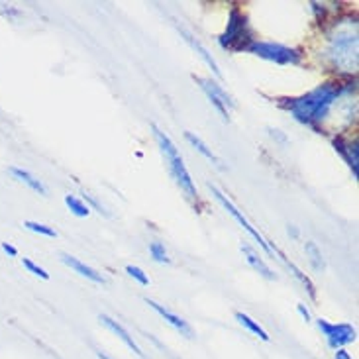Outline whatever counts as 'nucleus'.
Segmentation results:
<instances>
[{
	"mask_svg": "<svg viewBox=\"0 0 359 359\" xmlns=\"http://www.w3.org/2000/svg\"><path fill=\"white\" fill-rule=\"evenodd\" d=\"M351 93H355V81L353 83L328 81L302 97L287 98L283 102V108H287L294 116V120H299L301 124L320 130V124L328 118L334 104H338V100L348 97Z\"/></svg>",
	"mask_w": 359,
	"mask_h": 359,
	"instance_id": "nucleus-1",
	"label": "nucleus"
},
{
	"mask_svg": "<svg viewBox=\"0 0 359 359\" xmlns=\"http://www.w3.org/2000/svg\"><path fill=\"white\" fill-rule=\"evenodd\" d=\"M181 34H183L184 39H187V41H189V43H191V46H193V48L198 51V55H201V57H203L204 61H206V63L210 65V69L214 71V75H216V77H220V69H218V65H216V61L212 59V55H210V53H208V51H206V49H204L203 46H201V43H198V41H196V39H194L193 36L189 34V32L181 29Z\"/></svg>",
	"mask_w": 359,
	"mask_h": 359,
	"instance_id": "nucleus-18",
	"label": "nucleus"
},
{
	"mask_svg": "<svg viewBox=\"0 0 359 359\" xmlns=\"http://www.w3.org/2000/svg\"><path fill=\"white\" fill-rule=\"evenodd\" d=\"M236 320L240 322V324H242L245 330L250 332V334H253L255 338H259V340H262V341H269V340H271V336L267 334V330L263 328L259 322L253 320L250 314H245V312H236Z\"/></svg>",
	"mask_w": 359,
	"mask_h": 359,
	"instance_id": "nucleus-15",
	"label": "nucleus"
},
{
	"mask_svg": "<svg viewBox=\"0 0 359 359\" xmlns=\"http://www.w3.org/2000/svg\"><path fill=\"white\" fill-rule=\"evenodd\" d=\"M273 253L281 257V262L285 263V267H287V269H289V271H291L292 275H294V277H297V279H299V281L302 283V287H304V291H306V292H309V294H311V299H314V297H316V291H314V285H312V283H311V279H309L306 275H302L301 269H299V267H297L294 263L289 262V259H287V257H285V255H283V253L279 252V250H273Z\"/></svg>",
	"mask_w": 359,
	"mask_h": 359,
	"instance_id": "nucleus-16",
	"label": "nucleus"
},
{
	"mask_svg": "<svg viewBox=\"0 0 359 359\" xmlns=\"http://www.w3.org/2000/svg\"><path fill=\"white\" fill-rule=\"evenodd\" d=\"M252 41H255V36L250 28V22L242 10L233 6L228 16V26L218 39L220 48L228 49V51H245Z\"/></svg>",
	"mask_w": 359,
	"mask_h": 359,
	"instance_id": "nucleus-4",
	"label": "nucleus"
},
{
	"mask_svg": "<svg viewBox=\"0 0 359 359\" xmlns=\"http://www.w3.org/2000/svg\"><path fill=\"white\" fill-rule=\"evenodd\" d=\"M334 359H353L351 358V353L346 348H340V350L334 351Z\"/></svg>",
	"mask_w": 359,
	"mask_h": 359,
	"instance_id": "nucleus-28",
	"label": "nucleus"
},
{
	"mask_svg": "<svg viewBox=\"0 0 359 359\" xmlns=\"http://www.w3.org/2000/svg\"><path fill=\"white\" fill-rule=\"evenodd\" d=\"M98 359H112L110 355H107V353H102V351H97Z\"/></svg>",
	"mask_w": 359,
	"mask_h": 359,
	"instance_id": "nucleus-31",
	"label": "nucleus"
},
{
	"mask_svg": "<svg viewBox=\"0 0 359 359\" xmlns=\"http://www.w3.org/2000/svg\"><path fill=\"white\" fill-rule=\"evenodd\" d=\"M242 252H243V255H245V259H248V263L252 265L255 271L262 273L265 279H271V281H273V279H277V277H275V273L271 271V267H269L267 263L263 262L262 257H259V253L255 252V250H253L250 243H243Z\"/></svg>",
	"mask_w": 359,
	"mask_h": 359,
	"instance_id": "nucleus-14",
	"label": "nucleus"
},
{
	"mask_svg": "<svg viewBox=\"0 0 359 359\" xmlns=\"http://www.w3.org/2000/svg\"><path fill=\"white\" fill-rule=\"evenodd\" d=\"M65 204H67L69 210L75 214V216H79V218H85V216L90 214V208H88L87 204L83 203L81 198H77V196H73V194L65 196Z\"/></svg>",
	"mask_w": 359,
	"mask_h": 359,
	"instance_id": "nucleus-20",
	"label": "nucleus"
},
{
	"mask_svg": "<svg viewBox=\"0 0 359 359\" xmlns=\"http://www.w3.org/2000/svg\"><path fill=\"white\" fill-rule=\"evenodd\" d=\"M184 137H187V142H189V144H191V146H193L194 149H196V151H201V154H203V156L206 157L208 161H212L214 165L220 167V159H218V157L214 156L212 149H210V147L206 146V144H204V142H203V140H201V137L194 136L193 132H184Z\"/></svg>",
	"mask_w": 359,
	"mask_h": 359,
	"instance_id": "nucleus-17",
	"label": "nucleus"
},
{
	"mask_svg": "<svg viewBox=\"0 0 359 359\" xmlns=\"http://www.w3.org/2000/svg\"><path fill=\"white\" fill-rule=\"evenodd\" d=\"M245 51L257 55V57L273 61L277 65H301L302 63L301 49L289 48V46L275 43V41H259V39H255V41H252L248 46Z\"/></svg>",
	"mask_w": 359,
	"mask_h": 359,
	"instance_id": "nucleus-5",
	"label": "nucleus"
},
{
	"mask_svg": "<svg viewBox=\"0 0 359 359\" xmlns=\"http://www.w3.org/2000/svg\"><path fill=\"white\" fill-rule=\"evenodd\" d=\"M126 273L132 277V279H136L140 285H149V279H147V275L144 273V269H140L136 265H128Z\"/></svg>",
	"mask_w": 359,
	"mask_h": 359,
	"instance_id": "nucleus-24",
	"label": "nucleus"
},
{
	"mask_svg": "<svg viewBox=\"0 0 359 359\" xmlns=\"http://www.w3.org/2000/svg\"><path fill=\"white\" fill-rule=\"evenodd\" d=\"M297 311H299V314H301L302 318H304V322H311L312 320V316H311V311H309V309H306V306H304V304H297Z\"/></svg>",
	"mask_w": 359,
	"mask_h": 359,
	"instance_id": "nucleus-27",
	"label": "nucleus"
},
{
	"mask_svg": "<svg viewBox=\"0 0 359 359\" xmlns=\"http://www.w3.org/2000/svg\"><path fill=\"white\" fill-rule=\"evenodd\" d=\"M98 322H100L107 330L112 332L116 338H120V340L124 341V344H126V348H130V350L134 351L137 358H144V351H142V348L137 346V341L134 340V336H132V334H130V332H128L120 322L114 320V318H110V316H107V314H100V316H98Z\"/></svg>",
	"mask_w": 359,
	"mask_h": 359,
	"instance_id": "nucleus-10",
	"label": "nucleus"
},
{
	"mask_svg": "<svg viewBox=\"0 0 359 359\" xmlns=\"http://www.w3.org/2000/svg\"><path fill=\"white\" fill-rule=\"evenodd\" d=\"M149 253H151V257L156 259L157 263H169V255H167V250L165 245L161 242H154L149 245Z\"/></svg>",
	"mask_w": 359,
	"mask_h": 359,
	"instance_id": "nucleus-22",
	"label": "nucleus"
},
{
	"mask_svg": "<svg viewBox=\"0 0 359 359\" xmlns=\"http://www.w3.org/2000/svg\"><path fill=\"white\" fill-rule=\"evenodd\" d=\"M208 189H210V193L214 194V198H216L218 203L222 204L224 210H228V212L232 214L233 218H236V222L240 224V226H242L243 230H245V232L250 233V236H252L253 240H255V242H257V243H259V245H262L263 250H265V253H267V255H273V248H271V245H269V243H267V242H265V240H263L262 233L257 232V230L253 228L252 224H250V220H248V218H245V216H243V214L240 212V210H238L236 206H233L232 201H228V196H226V194H224L222 191L218 189V187H214V184H208Z\"/></svg>",
	"mask_w": 359,
	"mask_h": 359,
	"instance_id": "nucleus-8",
	"label": "nucleus"
},
{
	"mask_svg": "<svg viewBox=\"0 0 359 359\" xmlns=\"http://www.w3.org/2000/svg\"><path fill=\"white\" fill-rule=\"evenodd\" d=\"M61 262L65 263L67 267H71V269H73L75 273H79L81 277H87L88 281L98 283V285H104V283H107V279H104V277H102V275H100L97 269H93V267H88V265H85L83 262H79L77 257H73V255L61 253Z\"/></svg>",
	"mask_w": 359,
	"mask_h": 359,
	"instance_id": "nucleus-12",
	"label": "nucleus"
},
{
	"mask_svg": "<svg viewBox=\"0 0 359 359\" xmlns=\"http://www.w3.org/2000/svg\"><path fill=\"white\" fill-rule=\"evenodd\" d=\"M304 250H306V255H309V259H311L312 269L316 273L324 271V269H326V263H324V257H322L320 248L314 242H306Z\"/></svg>",
	"mask_w": 359,
	"mask_h": 359,
	"instance_id": "nucleus-19",
	"label": "nucleus"
},
{
	"mask_svg": "<svg viewBox=\"0 0 359 359\" xmlns=\"http://www.w3.org/2000/svg\"><path fill=\"white\" fill-rule=\"evenodd\" d=\"M316 326H318V330L324 336L326 346L334 351L340 350V348H346L350 344H355V340H358V330L351 324H346V322L336 324V322H328L324 320V318H318Z\"/></svg>",
	"mask_w": 359,
	"mask_h": 359,
	"instance_id": "nucleus-6",
	"label": "nucleus"
},
{
	"mask_svg": "<svg viewBox=\"0 0 359 359\" xmlns=\"http://www.w3.org/2000/svg\"><path fill=\"white\" fill-rule=\"evenodd\" d=\"M0 248H2V252H4V253H8L10 257H16V255H18V250H16V248H14V245H12V243H8V242H2V245H0Z\"/></svg>",
	"mask_w": 359,
	"mask_h": 359,
	"instance_id": "nucleus-26",
	"label": "nucleus"
},
{
	"mask_svg": "<svg viewBox=\"0 0 359 359\" xmlns=\"http://www.w3.org/2000/svg\"><path fill=\"white\" fill-rule=\"evenodd\" d=\"M85 201H87V203H85V204H87L88 208L93 206L95 210H98V212H100V214H104V216H108V212H107V210H104V206H102V204L98 203V201H97V198H95V196H90V194L85 193Z\"/></svg>",
	"mask_w": 359,
	"mask_h": 359,
	"instance_id": "nucleus-25",
	"label": "nucleus"
},
{
	"mask_svg": "<svg viewBox=\"0 0 359 359\" xmlns=\"http://www.w3.org/2000/svg\"><path fill=\"white\" fill-rule=\"evenodd\" d=\"M151 130H154V136L157 140V146L161 149V154H163V159H165L167 167H169V173L171 177L175 179L177 187L181 189V193H184L187 198H191V201H196L198 198V194H196V187H194L193 179L189 175V171H187V167L183 163V157L179 154V149L175 147V144L171 142V137L167 136L165 132H161L156 124H151Z\"/></svg>",
	"mask_w": 359,
	"mask_h": 359,
	"instance_id": "nucleus-3",
	"label": "nucleus"
},
{
	"mask_svg": "<svg viewBox=\"0 0 359 359\" xmlns=\"http://www.w3.org/2000/svg\"><path fill=\"white\" fill-rule=\"evenodd\" d=\"M289 233H291L292 238H299V230L294 226H289Z\"/></svg>",
	"mask_w": 359,
	"mask_h": 359,
	"instance_id": "nucleus-30",
	"label": "nucleus"
},
{
	"mask_svg": "<svg viewBox=\"0 0 359 359\" xmlns=\"http://www.w3.org/2000/svg\"><path fill=\"white\" fill-rule=\"evenodd\" d=\"M24 228H28L29 232H36L39 236H48V238H57V232L53 230V228H49L46 224H39L34 222V220H26L24 222Z\"/></svg>",
	"mask_w": 359,
	"mask_h": 359,
	"instance_id": "nucleus-21",
	"label": "nucleus"
},
{
	"mask_svg": "<svg viewBox=\"0 0 359 359\" xmlns=\"http://www.w3.org/2000/svg\"><path fill=\"white\" fill-rule=\"evenodd\" d=\"M8 171H10V175L14 177V179H16L18 183L26 184V187H28V189H32L34 193L43 194V196L48 194V189H46V184L41 183L38 177H34L32 173H29V171H26V169H20V167H10Z\"/></svg>",
	"mask_w": 359,
	"mask_h": 359,
	"instance_id": "nucleus-13",
	"label": "nucleus"
},
{
	"mask_svg": "<svg viewBox=\"0 0 359 359\" xmlns=\"http://www.w3.org/2000/svg\"><path fill=\"white\" fill-rule=\"evenodd\" d=\"M194 81L198 83V87L203 88L204 95L208 97L210 104L218 110V114L222 116V120H230V108L236 107V102H233L232 97L224 90L222 85H218L216 81L206 77H194Z\"/></svg>",
	"mask_w": 359,
	"mask_h": 359,
	"instance_id": "nucleus-7",
	"label": "nucleus"
},
{
	"mask_svg": "<svg viewBox=\"0 0 359 359\" xmlns=\"http://www.w3.org/2000/svg\"><path fill=\"white\" fill-rule=\"evenodd\" d=\"M332 144H334V149L340 154L344 159H346V163L350 165V169L353 171V179H358V163H359V154H358V142L353 140V142H346L344 137L338 136L332 140Z\"/></svg>",
	"mask_w": 359,
	"mask_h": 359,
	"instance_id": "nucleus-11",
	"label": "nucleus"
},
{
	"mask_svg": "<svg viewBox=\"0 0 359 359\" xmlns=\"http://www.w3.org/2000/svg\"><path fill=\"white\" fill-rule=\"evenodd\" d=\"M146 304H149V306H151V309H154V311H156L157 314H159V316H161V318H163V320H165L167 324H169V326L173 328V330L179 332V334H181V336H184V338L193 340L194 330H193V326H191L189 322L183 320L181 316H177L175 312H171L169 309H165L163 304H159V302L151 301V299H146Z\"/></svg>",
	"mask_w": 359,
	"mask_h": 359,
	"instance_id": "nucleus-9",
	"label": "nucleus"
},
{
	"mask_svg": "<svg viewBox=\"0 0 359 359\" xmlns=\"http://www.w3.org/2000/svg\"><path fill=\"white\" fill-rule=\"evenodd\" d=\"M326 57L334 71L355 73L358 71V22L341 20L334 26L328 38Z\"/></svg>",
	"mask_w": 359,
	"mask_h": 359,
	"instance_id": "nucleus-2",
	"label": "nucleus"
},
{
	"mask_svg": "<svg viewBox=\"0 0 359 359\" xmlns=\"http://www.w3.org/2000/svg\"><path fill=\"white\" fill-rule=\"evenodd\" d=\"M22 265H24V267H26V269H28L32 275L39 277V279H43V281H48L49 279V273L46 271L43 267H39L38 263H34L32 259H28V257H24V259H22Z\"/></svg>",
	"mask_w": 359,
	"mask_h": 359,
	"instance_id": "nucleus-23",
	"label": "nucleus"
},
{
	"mask_svg": "<svg viewBox=\"0 0 359 359\" xmlns=\"http://www.w3.org/2000/svg\"><path fill=\"white\" fill-rule=\"evenodd\" d=\"M271 136H273V137H279V140H281L283 144H285V142H287V137L281 136V134H279V130H271Z\"/></svg>",
	"mask_w": 359,
	"mask_h": 359,
	"instance_id": "nucleus-29",
	"label": "nucleus"
}]
</instances>
